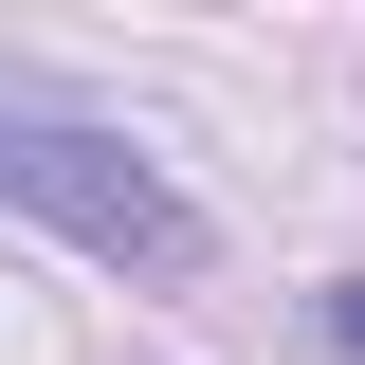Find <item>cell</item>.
Instances as JSON below:
<instances>
[{
  "label": "cell",
  "instance_id": "obj_1",
  "mask_svg": "<svg viewBox=\"0 0 365 365\" xmlns=\"http://www.w3.org/2000/svg\"><path fill=\"white\" fill-rule=\"evenodd\" d=\"M0 201L55 220L73 256H128V274H182V256H201V201H182L128 128H91V110H55V91H19V73H0Z\"/></svg>",
  "mask_w": 365,
  "mask_h": 365
},
{
  "label": "cell",
  "instance_id": "obj_2",
  "mask_svg": "<svg viewBox=\"0 0 365 365\" xmlns=\"http://www.w3.org/2000/svg\"><path fill=\"white\" fill-rule=\"evenodd\" d=\"M329 329H347V347H365V274H347V292H329Z\"/></svg>",
  "mask_w": 365,
  "mask_h": 365
}]
</instances>
